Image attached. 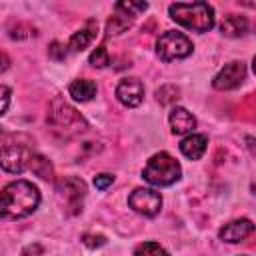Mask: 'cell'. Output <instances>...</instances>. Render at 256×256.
<instances>
[{"instance_id":"6da1fadb","label":"cell","mask_w":256,"mask_h":256,"mask_svg":"<svg viewBox=\"0 0 256 256\" xmlns=\"http://www.w3.org/2000/svg\"><path fill=\"white\" fill-rule=\"evenodd\" d=\"M40 204L38 188L28 180H14L0 190V218L18 220L30 216Z\"/></svg>"},{"instance_id":"7a4b0ae2","label":"cell","mask_w":256,"mask_h":256,"mask_svg":"<svg viewBox=\"0 0 256 256\" xmlns=\"http://www.w3.org/2000/svg\"><path fill=\"white\" fill-rule=\"evenodd\" d=\"M168 12L174 22L194 32H208L214 26V10L208 2H176Z\"/></svg>"},{"instance_id":"3957f363","label":"cell","mask_w":256,"mask_h":256,"mask_svg":"<svg viewBox=\"0 0 256 256\" xmlns=\"http://www.w3.org/2000/svg\"><path fill=\"white\" fill-rule=\"evenodd\" d=\"M180 174H182V168L178 160L172 158L168 152H158L146 162L142 178L154 186H170L176 180H180Z\"/></svg>"},{"instance_id":"277c9868","label":"cell","mask_w":256,"mask_h":256,"mask_svg":"<svg viewBox=\"0 0 256 256\" xmlns=\"http://www.w3.org/2000/svg\"><path fill=\"white\" fill-rule=\"evenodd\" d=\"M192 40L176 30H168L164 32L158 42H156V54L160 56V60L164 62H172V60H180L192 54Z\"/></svg>"},{"instance_id":"5b68a950","label":"cell","mask_w":256,"mask_h":256,"mask_svg":"<svg viewBox=\"0 0 256 256\" xmlns=\"http://www.w3.org/2000/svg\"><path fill=\"white\" fill-rule=\"evenodd\" d=\"M128 206L142 216H156L162 208V196L150 188H136L128 196Z\"/></svg>"},{"instance_id":"8992f818","label":"cell","mask_w":256,"mask_h":256,"mask_svg":"<svg viewBox=\"0 0 256 256\" xmlns=\"http://www.w3.org/2000/svg\"><path fill=\"white\" fill-rule=\"evenodd\" d=\"M30 150L20 144H8L0 150V168L10 174H22L30 162Z\"/></svg>"},{"instance_id":"52a82bcc","label":"cell","mask_w":256,"mask_h":256,"mask_svg":"<svg viewBox=\"0 0 256 256\" xmlns=\"http://www.w3.org/2000/svg\"><path fill=\"white\" fill-rule=\"evenodd\" d=\"M246 78V64L244 62H228L224 68L214 76L212 86L216 90H232L238 88Z\"/></svg>"},{"instance_id":"ba28073f","label":"cell","mask_w":256,"mask_h":256,"mask_svg":"<svg viewBox=\"0 0 256 256\" xmlns=\"http://www.w3.org/2000/svg\"><path fill=\"white\" fill-rule=\"evenodd\" d=\"M116 98L120 104H124L126 108H134L142 102L144 98V84L136 78V76H128L122 78L116 86Z\"/></svg>"},{"instance_id":"9c48e42d","label":"cell","mask_w":256,"mask_h":256,"mask_svg":"<svg viewBox=\"0 0 256 256\" xmlns=\"http://www.w3.org/2000/svg\"><path fill=\"white\" fill-rule=\"evenodd\" d=\"M48 120L56 126H64V128H70L74 122H82L80 114L70 106L66 104L64 100L56 98L52 104H50V112H48Z\"/></svg>"},{"instance_id":"30bf717a","label":"cell","mask_w":256,"mask_h":256,"mask_svg":"<svg viewBox=\"0 0 256 256\" xmlns=\"http://www.w3.org/2000/svg\"><path fill=\"white\" fill-rule=\"evenodd\" d=\"M252 232H254V224H252L248 218H240V220H232V222L224 224V226L220 228L218 236H220L224 242L236 244V242L246 240Z\"/></svg>"},{"instance_id":"8fae6325","label":"cell","mask_w":256,"mask_h":256,"mask_svg":"<svg viewBox=\"0 0 256 256\" xmlns=\"http://www.w3.org/2000/svg\"><path fill=\"white\" fill-rule=\"evenodd\" d=\"M96 32H98V24L96 20H88L78 32H74L70 36V42H68V48L72 52H82L84 48H88L92 44V40L96 38Z\"/></svg>"},{"instance_id":"7c38bea8","label":"cell","mask_w":256,"mask_h":256,"mask_svg":"<svg viewBox=\"0 0 256 256\" xmlns=\"http://www.w3.org/2000/svg\"><path fill=\"white\" fill-rule=\"evenodd\" d=\"M58 192H62L70 204L78 206L80 200H82L84 194H86V184H84V180H80V178H76V176H68V178L60 180Z\"/></svg>"},{"instance_id":"4fadbf2b","label":"cell","mask_w":256,"mask_h":256,"mask_svg":"<svg viewBox=\"0 0 256 256\" xmlns=\"http://www.w3.org/2000/svg\"><path fill=\"white\" fill-rule=\"evenodd\" d=\"M170 128L174 134H192L196 128V118L186 108H174L170 112Z\"/></svg>"},{"instance_id":"5bb4252c","label":"cell","mask_w":256,"mask_h":256,"mask_svg":"<svg viewBox=\"0 0 256 256\" xmlns=\"http://www.w3.org/2000/svg\"><path fill=\"white\" fill-rule=\"evenodd\" d=\"M206 144H208V138L204 134H188L180 142V152L190 160H198L206 152Z\"/></svg>"},{"instance_id":"9a60e30c","label":"cell","mask_w":256,"mask_h":256,"mask_svg":"<svg viewBox=\"0 0 256 256\" xmlns=\"http://www.w3.org/2000/svg\"><path fill=\"white\" fill-rule=\"evenodd\" d=\"M220 30L224 36L228 38H238V36H244L248 32V20L244 16H238V14H228L222 24H220Z\"/></svg>"},{"instance_id":"2e32d148","label":"cell","mask_w":256,"mask_h":256,"mask_svg":"<svg viewBox=\"0 0 256 256\" xmlns=\"http://www.w3.org/2000/svg\"><path fill=\"white\" fill-rule=\"evenodd\" d=\"M96 84L92 82V80H86V78H78V80H74L70 86H68V92H70V96L74 98V100H78V102H88V100H92L94 96H96Z\"/></svg>"},{"instance_id":"e0dca14e","label":"cell","mask_w":256,"mask_h":256,"mask_svg":"<svg viewBox=\"0 0 256 256\" xmlns=\"http://www.w3.org/2000/svg\"><path fill=\"white\" fill-rule=\"evenodd\" d=\"M132 22H134V18H130V16H126V14L116 12V14H114V16H110V18H108V22H106V34H108V36L122 34L124 30H128V28L132 26Z\"/></svg>"},{"instance_id":"ac0fdd59","label":"cell","mask_w":256,"mask_h":256,"mask_svg":"<svg viewBox=\"0 0 256 256\" xmlns=\"http://www.w3.org/2000/svg\"><path fill=\"white\" fill-rule=\"evenodd\" d=\"M28 168H30L36 176H40L42 180H50V178H52V174H54L52 164H50L44 156H40V154H32V156H30Z\"/></svg>"},{"instance_id":"d6986e66","label":"cell","mask_w":256,"mask_h":256,"mask_svg":"<svg viewBox=\"0 0 256 256\" xmlns=\"http://www.w3.org/2000/svg\"><path fill=\"white\" fill-rule=\"evenodd\" d=\"M134 256H170V254L156 242H142L136 246Z\"/></svg>"},{"instance_id":"ffe728a7","label":"cell","mask_w":256,"mask_h":256,"mask_svg":"<svg viewBox=\"0 0 256 256\" xmlns=\"http://www.w3.org/2000/svg\"><path fill=\"white\" fill-rule=\"evenodd\" d=\"M146 8H148L146 2H128V0H124V2H118V4H116V12L126 14V16H130V18L138 16V14L144 12Z\"/></svg>"},{"instance_id":"44dd1931","label":"cell","mask_w":256,"mask_h":256,"mask_svg":"<svg viewBox=\"0 0 256 256\" xmlns=\"http://www.w3.org/2000/svg\"><path fill=\"white\" fill-rule=\"evenodd\" d=\"M156 98H158L160 104H166L168 106V104H172V102H176L180 98V90L174 84H166V86H162V88L156 90Z\"/></svg>"},{"instance_id":"7402d4cb","label":"cell","mask_w":256,"mask_h":256,"mask_svg":"<svg viewBox=\"0 0 256 256\" xmlns=\"http://www.w3.org/2000/svg\"><path fill=\"white\" fill-rule=\"evenodd\" d=\"M90 64L96 66V68H104L110 64V56H108V50L104 46H98L92 54H90Z\"/></svg>"},{"instance_id":"603a6c76","label":"cell","mask_w":256,"mask_h":256,"mask_svg":"<svg viewBox=\"0 0 256 256\" xmlns=\"http://www.w3.org/2000/svg\"><path fill=\"white\" fill-rule=\"evenodd\" d=\"M114 182V176L112 174H98V176H94V186L98 188V190H106L110 184Z\"/></svg>"},{"instance_id":"cb8c5ba5","label":"cell","mask_w":256,"mask_h":256,"mask_svg":"<svg viewBox=\"0 0 256 256\" xmlns=\"http://www.w3.org/2000/svg\"><path fill=\"white\" fill-rule=\"evenodd\" d=\"M8 104H10V88L8 86H0V114L6 112Z\"/></svg>"},{"instance_id":"d4e9b609","label":"cell","mask_w":256,"mask_h":256,"mask_svg":"<svg viewBox=\"0 0 256 256\" xmlns=\"http://www.w3.org/2000/svg\"><path fill=\"white\" fill-rule=\"evenodd\" d=\"M104 242H106V240H104V236H100V234H98V236H94V234H86V236H84V244L90 246V248L102 246Z\"/></svg>"},{"instance_id":"484cf974","label":"cell","mask_w":256,"mask_h":256,"mask_svg":"<svg viewBox=\"0 0 256 256\" xmlns=\"http://www.w3.org/2000/svg\"><path fill=\"white\" fill-rule=\"evenodd\" d=\"M50 56L56 58V60H64V58H66V50L62 48V44L54 42V44L50 46Z\"/></svg>"},{"instance_id":"4316f807","label":"cell","mask_w":256,"mask_h":256,"mask_svg":"<svg viewBox=\"0 0 256 256\" xmlns=\"http://www.w3.org/2000/svg\"><path fill=\"white\" fill-rule=\"evenodd\" d=\"M8 66H10V58L0 50V72H4Z\"/></svg>"}]
</instances>
